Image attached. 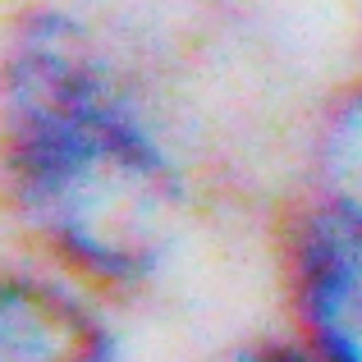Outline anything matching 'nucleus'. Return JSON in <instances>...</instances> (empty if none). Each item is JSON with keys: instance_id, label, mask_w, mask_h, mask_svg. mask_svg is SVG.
Segmentation results:
<instances>
[{"instance_id": "obj_5", "label": "nucleus", "mask_w": 362, "mask_h": 362, "mask_svg": "<svg viewBox=\"0 0 362 362\" xmlns=\"http://www.w3.org/2000/svg\"><path fill=\"white\" fill-rule=\"evenodd\" d=\"M193 362H317V358L271 317L266 326H252V330H239V335L206 344Z\"/></svg>"}, {"instance_id": "obj_7", "label": "nucleus", "mask_w": 362, "mask_h": 362, "mask_svg": "<svg viewBox=\"0 0 362 362\" xmlns=\"http://www.w3.org/2000/svg\"><path fill=\"white\" fill-rule=\"evenodd\" d=\"M358 9H362V0H358Z\"/></svg>"}, {"instance_id": "obj_1", "label": "nucleus", "mask_w": 362, "mask_h": 362, "mask_svg": "<svg viewBox=\"0 0 362 362\" xmlns=\"http://www.w3.org/2000/svg\"><path fill=\"white\" fill-rule=\"evenodd\" d=\"M221 206L147 37L97 0H18L0 33V211L9 247L147 312L184 289Z\"/></svg>"}, {"instance_id": "obj_2", "label": "nucleus", "mask_w": 362, "mask_h": 362, "mask_svg": "<svg viewBox=\"0 0 362 362\" xmlns=\"http://www.w3.org/2000/svg\"><path fill=\"white\" fill-rule=\"evenodd\" d=\"M275 321L317 362H362V216L284 188L266 211Z\"/></svg>"}, {"instance_id": "obj_6", "label": "nucleus", "mask_w": 362, "mask_h": 362, "mask_svg": "<svg viewBox=\"0 0 362 362\" xmlns=\"http://www.w3.org/2000/svg\"><path fill=\"white\" fill-rule=\"evenodd\" d=\"M197 5H211V9H239L247 0H197Z\"/></svg>"}, {"instance_id": "obj_4", "label": "nucleus", "mask_w": 362, "mask_h": 362, "mask_svg": "<svg viewBox=\"0 0 362 362\" xmlns=\"http://www.w3.org/2000/svg\"><path fill=\"white\" fill-rule=\"evenodd\" d=\"M293 193L362 216V64L330 83L293 138Z\"/></svg>"}, {"instance_id": "obj_3", "label": "nucleus", "mask_w": 362, "mask_h": 362, "mask_svg": "<svg viewBox=\"0 0 362 362\" xmlns=\"http://www.w3.org/2000/svg\"><path fill=\"white\" fill-rule=\"evenodd\" d=\"M142 312L33 257L5 252L0 271V362H151Z\"/></svg>"}]
</instances>
